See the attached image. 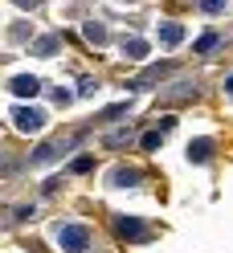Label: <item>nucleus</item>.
Returning <instances> with one entry per match:
<instances>
[{
    "label": "nucleus",
    "mask_w": 233,
    "mask_h": 253,
    "mask_svg": "<svg viewBox=\"0 0 233 253\" xmlns=\"http://www.w3.org/2000/svg\"><path fill=\"white\" fill-rule=\"evenodd\" d=\"M111 180H115V188H131V184L139 180V171H131V168H119V171H115Z\"/></svg>",
    "instance_id": "7"
},
{
    "label": "nucleus",
    "mask_w": 233,
    "mask_h": 253,
    "mask_svg": "<svg viewBox=\"0 0 233 253\" xmlns=\"http://www.w3.org/2000/svg\"><path fill=\"white\" fill-rule=\"evenodd\" d=\"M123 49H127V57H143L147 45H143V41H123Z\"/></svg>",
    "instance_id": "8"
},
{
    "label": "nucleus",
    "mask_w": 233,
    "mask_h": 253,
    "mask_svg": "<svg viewBox=\"0 0 233 253\" xmlns=\"http://www.w3.org/2000/svg\"><path fill=\"white\" fill-rule=\"evenodd\" d=\"M200 8H205V12H221L225 0H200Z\"/></svg>",
    "instance_id": "11"
},
{
    "label": "nucleus",
    "mask_w": 233,
    "mask_h": 253,
    "mask_svg": "<svg viewBox=\"0 0 233 253\" xmlns=\"http://www.w3.org/2000/svg\"><path fill=\"white\" fill-rule=\"evenodd\" d=\"M180 37H184V29H180V25H160V41H164V45H176Z\"/></svg>",
    "instance_id": "6"
},
{
    "label": "nucleus",
    "mask_w": 233,
    "mask_h": 253,
    "mask_svg": "<svg viewBox=\"0 0 233 253\" xmlns=\"http://www.w3.org/2000/svg\"><path fill=\"white\" fill-rule=\"evenodd\" d=\"M209 151H213V143H209V139H196V143L188 147V160H196V164H205V160H209Z\"/></svg>",
    "instance_id": "4"
},
{
    "label": "nucleus",
    "mask_w": 233,
    "mask_h": 253,
    "mask_svg": "<svg viewBox=\"0 0 233 253\" xmlns=\"http://www.w3.org/2000/svg\"><path fill=\"white\" fill-rule=\"evenodd\" d=\"M12 119H17L21 131H41V126H45V115H41V110H25V106H21Z\"/></svg>",
    "instance_id": "2"
},
{
    "label": "nucleus",
    "mask_w": 233,
    "mask_h": 253,
    "mask_svg": "<svg viewBox=\"0 0 233 253\" xmlns=\"http://www.w3.org/2000/svg\"><path fill=\"white\" fill-rule=\"evenodd\" d=\"M12 90H17V94H29V98H33V94L41 90V82H37V78H12Z\"/></svg>",
    "instance_id": "3"
},
{
    "label": "nucleus",
    "mask_w": 233,
    "mask_h": 253,
    "mask_svg": "<svg viewBox=\"0 0 233 253\" xmlns=\"http://www.w3.org/2000/svg\"><path fill=\"white\" fill-rule=\"evenodd\" d=\"M119 233H123V237H147V229H143V225H135L131 216H123V220H119Z\"/></svg>",
    "instance_id": "5"
},
{
    "label": "nucleus",
    "mask_w": 233,
    "mask_h": 253,
    "mask_svg": "<svg viewBox=\"0 0 233 253\" xmlns=\"http://www.w3.org/2000/svg\"><path fill=\"white\" fill-rule=\"evenodd\" d=\"M53 49H57V33L45 37V41H37V53H53Z\"/></svg>",
    "instance_id": "9"
},
{
    "label": "nucleus",
    "mask_w": 233,
    "mask_h": 253,
    "mask_svg": "<svg viewBox=\"0 0 233 253\" xmlns=\"http://www.w3.org/2000/svg\"><path fill=\"white\" fill-rule=\"evenodd\" d=\"M17 4H25V8H33V4H41V0H17Z\"/></svg>",
    "instance_id": "12"
},
{
    "label": "nucleus",
    "mask_w": 233,
    "mask_h": 253,
    "mask_svg": "<svg viewBox=\"0 0 233 253\" xmlns=\"http://www.w3.org/2000/svg\"><path fill=\"white\" fill-rule=\"evenodd\" d=\"M213 45H217V33H205V37H200V41H196V49H200V53H205V49H213Z\"/></svg>",
    "instance_id": "10"
},
{
    "label": "nucleus",
    "mask_w": 233,
    "mask_h": 253,
    "mask_svg": "<svg viewBox=\"0 0 233 253\" xmlns=\"http://www.w3.org/2000/svg\"><path fill=\"white\" fill-rule=\"evenodd\" d=\"M225 90H229V94H233V78H229V86H225Z\"/></svg>",
    "instance_id": "13"
},
{
    "label": "nucleus",
    "mask_w": 233,
    "mask_h": 253,
    "mask_svg": "<svg viewBox=\"0 0 233 253\" xmlns=\"http://www.w3.org/2000/svg\"><path fill=\"white\" fill-rule=\"evenodd\" d=\"M57 241L66 253H86L90 249V229L82 225H57Z\"/></svg>",
    "instance_id": "1"
}]
</instances>
